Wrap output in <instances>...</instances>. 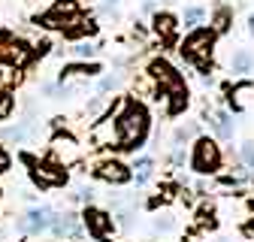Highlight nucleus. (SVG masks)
<instances>
[{
	"label": "nucleus",
	"instance_id": "f257e3e1",
	"mask_svg": "<svg viewBox=\"0 0 254 242\" xmlns=\"http://www.w3.org/2000/svg\"><path fill=\"white\" fill-rule=\"evenodd\" d=\"M112 121H115V145L124 148V151H136L145 142L148 127H151L148 109L136 100H127V97H121L115 103Z\"/></svg>",
	"mask_w": 254,
	"mask_h": 242
},
{
	"label": "nucleus",
	"instance_id": "f03ea898",
	"mask_svg": "<svg viewBox=\"0 0 254 242\" xmlns=\"http://www.w3.org/2000/svg\"><path fill=\"white\" fill-rule=\"evenodd\" d=\"M148 79L157 85L167 94V112L170 115H176V112H182L185 106H188V88H185V79L179 76V70L170 64L167 58H154L151 64H148ZM157 91V94H161Z\"/></svg>",
	"mask_w": 254,
	"mask_h": 242
},
{
	"label": "nucleus",
	"instance_id": "7ed1b4c3",
	"mask_svg": "<svg viewBox=\"0 0 254 242\" xmlns=\"http://www.w3.org/2000/svg\"><path fill=\"white\" fill-rule=\"evenodd\" d=\"M215 40H218V34H215L212 27H194V30H190V34L182 40L179 52H182V58L188 60V64H194V67H200L203 73H209L212 52H215Z\"/></svg>",
	"mask_w": 254,
	"mask_h": 242
},
{
	"label": "nucleus",
	"instance_id": "20e7f679",
	"mask_svg": "<svg viewBox=\"0 0 254 242\" xmlns=\"http://www.w3.org/2000/svg\"><path fill=\"white\" fill-rule=\"evenodd\" d=\"M82 18H85V15H82V9H79L76 0H55V3H52L37 21H40L43 27H52V30H70V27H76Z\"/></svg>",
	"mask_w": 254,
	"mask_h": 242
},
{
	"label": "nucleus",
	"instance_id": "39448f33",
	"mask_svg": "<svg viewBox=\"0 0 254 242\" xmlns=\"http://www.w3.org/2000/svg\"><path fill=\"white\" fill-rule=\"evenodd\" d=\"M27 167H30V179H34V185L49 191V188H61L64 182H67V170L55 161H34V158H24Z\"/></svg>",
	"mask_w": 254,
	"mask_h": 242
},
{
	"label": "nucleus",
	"instance_id": "423d86ee",
	"mask_svg": "<svg viewBox=\"0 0 254 242\" xmlns=\"http://www.w3.org/2000/svg\"><path fill=\"white\" fill-rule=\"evenodd\" d=\"M190 164H194V170L200 176H209V173L221 170V148H218V142L209 139V136H200L194 142V158H190Z\"/></svg>",
	"mask_w": 254,
	"mask_h": 242
},
{
	"label": "nucleus",
	"instance_id": "0eeeda50",
	"mask_svg": "<svg viewBox=\"0 0 254 242\" xmlns=\"http://www.w3.org/2000/svg\"><path fill=\"white\" fill-rule=\"evenodd\" d=\"M79 158H82V151H79V145H76L73 136L58 133V136L52 139V145H49V161H55V164H61V167H70V164H76Z\"/></svg>",
	"mask_w": 254,
	"mask_h": 242
},
{
	"label": "nucleus",
	"instance_id": "6e6552de",
	"mask_svg": "<svg viewBox=\"0 0 254 242\" xmlns=\"http://www.w3.org/2000/svg\"><path fill=\"white\" fill-rule=\"evenodd\" d=\"M49 221H52V209H30V212H24V215L18 218V230H24V233H43V230H49Z\"/></svg>",
	"mask_w": 254,
	"mask_h": 242
},
{
	"label": "nucleus",
	"instance_id": "1a4fd4ad",
	"mask_svg": "<svg viewBox=\"0 0 254 242\" xmlns=\"http://www.w3.org/2000/svg\"><path fill=\"white\" fill-rule=\"evenodd\" d=\"M82 218H85V227H88V233H91V236H97V239H109V233H112V218L106 215L103 209H88Z\"/></svg>",
	"mask_w": 254,
	"mask_h": 242
},
{
	"label": "nucleus",
	"instance_id": "9d476101",
	"mask_svg": "<svg viewBox=\"0 0 254 242\" xmlns=\"http://www.w3.org/2000/svg\"><path fill=\"white\" fill-rule=\"evenodd\" d=\"M49 230L61 239V236H67V239H76L79 236V218L73 215V212H52V221H49Z\"/></svg>",
	"mask_w": 254,
	"mask_h": 242
},
{
	"label": "nucleus",
	"instance_id": "9b49d317",
	"mask_svg": "<svg viewBox=\"0 0 254 242\" xmlns=\"http://www.w3.org/2000/svg\"><path fill=\"white\" fill-rule=\"evenodd\" d=\"M97 176L103 179V182H109V185H127L130 182V167H124L121 161H103L100 167H97Z\"/></svg>",
	"mask_w": 254,
	"mask_h": 242
},
{
	"label": "nucleus",
	"instance_id": "f8f14e48",
	"mask_svg": "<svg viewBox=\"0 0 254 242\" xmlns=\"http://www.w3.org/2000/svg\"><path fill=\"white\" fill-rule=\"evenodd\" d=\"M151 30L157 37H161L167 46L176 40V30H179V18L173 15V12H154L151 15Z\"/></svg>",
	"mask_w": 254,
	"mask_h": 242
},
{
	"label": "nucleus",
	"instance_id": "ddd939ff",
	"mask_svg": "<svg viewBox=\"0 0 254 242\" xmlns=\"http://www.w3.org/2000/svg\"><path fill=\"white\" fill-rule=\"evenodd\" d=\"M212 127H215V133H218V139H233V115L227 112V109H215L212 112Z\"/></svg>",
	"mask_w": 254,
	"mask_h": 242
},
{
	"label": "nucleus",
	"instance_id": "4468645a",
	"mask_svg": "<svg viewBox=\"0 0 254 242\" xmlns=\"http://www.w3.org/2000/svg\"><path fill=\"white\" fill-rule=\"evenodd\" d=\"M230 73H236V76L254 73V55H251L248 49H236V52L230 55Z\"/></svg>",
	"mask_w": 254,
	"mask_h": 242
},
{
	"label": "nucleus",
	"instance_id": "2eb2a0df",
	"mask_svg": "<svg viewBox=\"0 0 254 242\" xmlns=\"http://www.w3.org/2000/svg\"><path fill=\"white\" fill-rule=\"evenodd\" d=\"M230 24H233V6L218 3V6L212 9V30H215V34H227Z\"/></svg>",
	"mask_w": 254,
	"mask_h": 242
},
{
	"label": "nucleus",
	"instance_id": "dca6fc26",
	"mask_svg": "<svg viewBox=\"0 0 254 242\" xmlns=\"http://www.w3.org/2000/svg\"><path fill=\"white\" fill-rule=\"evenodd\" d=\"M100 64H70L61 70V82H70V79H88V76H97Z\"/></svg>",
	"mask_w": 254,
	"mask_h": 242
},
{
	"label": "nucleus",
	"instance_id": "f3484780",
	"mask_svg": "<svg viewBox=\"0 0 254 242\" xmlns=\"http://www.w3.org/2000/svg\"><path fill=\"white\" fill-rule=\"evenodd\" d=\"M67 55L76 58V60H91L94 55H97V46L88 43V40H79V43H73V46L67 49Z\"/></svg>",
	"mask_w": 254,
	"mask_h": 242
},
{
	"label": "nucleus",
	"instance_id": "a211bd4d",
	"mask_svg": "<svg viewBox=\"0 0 254 242\" xmlns=\"http://www.w3.org/2000/svg\"><path fill=\"white\" fill-rule=\"evenodd\" d=\"M203 18H206V9H203V6H185L182 21H185V27H188V30L200 27V21H203Z\"/></svg>",
	"mask_w": 254,
	"mask_h": 242
},
{
	"label": "nucleus",
	"instance_id": "6ab92c4d",
	"mask_svg": "<svg viewBox=\"0 0 254 242\" xmlns=\"http://www.w3.org/2000/svg\"><path fill=\"white\" fill-rule=\"evenodd\" d=\"M133 173H136V185H145V182L151 179V173H154V161L151 158H139Z\"/></svg>",
	"mask_w": 254,
	"mask_h": 242
},
{
	"label": "nucleus",
	"instance_id": "aec40b11",
	"mask_svg": "<svg viewBox=\"0 0 254 242\" xmlns=\"http://www.w3.org/2000/svg\"><path fill=\"white\" fill-rule=\"evenodd\" d=\"M15 109V97L9 94V91H0V121H6Z\"/></svg>",
	"mask_w": 254,
	"mask_h": 242
},
{
	"label": "nucleus",
	"instance_id": "412c9836",
	"mask_svg": "<svg viewBox=\"0 0 254 242\" xmlns=\"http://www.w3.org/2000/svg\"><path fill=\"white\" fill-rule=\"evenodd\" d=\"M121 85V76L115 73V76H103L100 79V85H97V97H103V94H109V91H115Z\"/></svg>",
	"mask_w": 254,
	"mask_h": 242
},
{
	"label": "nucleus",
	"instance_id": "4be33fe9",
	"mask_svg": "<svg viewBox=\"0 0 254 242\" xmlns=\"http://www.w3.org/2000/svg\"><path fill=\"white\" fill-rule=\"evenodd\" d=\"M239 155H242V164L254 173V142H242V148H239Z\"/></svg>",
	"mask_w": 254,
	"mask_h": 242
},
{
	"label": "nucleus",
	"instance_id": "5701e85b",
	"mask_svg": "<svg viewBox=\"0 0 254 242\" xmlns=\"http://www.w3.org/2000/svg\"><path fill=\"white\" fill-rule=\"evenodd\" d=\"M248 34L254 37V9H251V15H248Z\"/></svg>",
	"mask_w": 254,
	"mask_h": 242
},
{
	"label": "nucleus",
	"instance_id": "b1692460",
	"mask_svg": "<svg viewBox=\"0 0 254 242\" xmlns=\"http://www.w3.org/2000/svg\"><path fill=\"white\" fill-rule=\"evenodd\" d=\"M248 233H251V236H254V224H248Z\"/></svg>",
	"mask_w": 254,
	"mask_h": 242
},
{
	"label": "nucleus",
	"instance_id": "393cba45",
	"mask_svg": "<svg viewBox=\"0 0 254 242\" xmlns=\"http://www.w3.org/2000/svg\"><path fill=\"white\" fill-rule=\"evenodd\" d=\"M3 164H6V158H3V155H0V167H3Z\"/></svg>",
	"mask_w": 254,
	"mask_h": 242
},
{
	"label": "nucleus",
	"instance_id": "a878e982",
	"mask_svg": "<svg viewBox=\"0 0 254 242\" xmlns=\"http://www.w3.org/2000/svg\"><path fill=\"white\" fill-rule=\"evenodd\" d=\"M0 236H3V227H0Z\"/></svg>",
	"mask_w": 254,
	"mask_h": 242
}]
</instances>
